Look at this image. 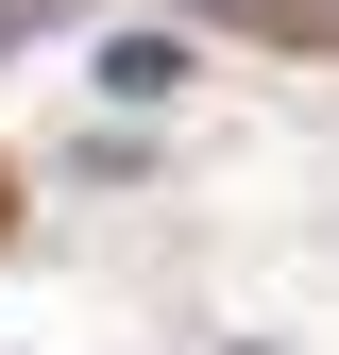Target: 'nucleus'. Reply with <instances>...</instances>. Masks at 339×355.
Masks as SVG:
<instances>
[]
</instances>
